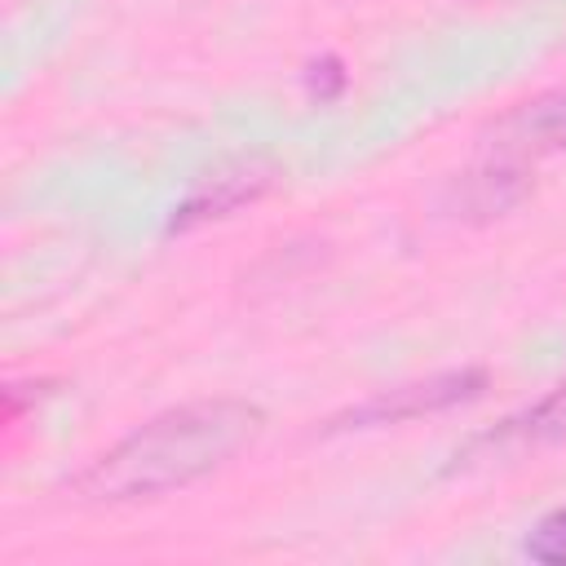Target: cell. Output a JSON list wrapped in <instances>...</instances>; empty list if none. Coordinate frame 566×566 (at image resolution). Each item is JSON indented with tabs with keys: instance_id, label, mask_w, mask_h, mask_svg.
<instances>
[{
	"instance_id": "6da1fadb",
	"label": "cell",
	"mask_w": 566,
	"mask_h": 566,
	"mask_svg": "<svg viewBox=\"0 0 566 566\" xmlns=\"http://www.w3.org/2000/svg\"><path fill=\"white\" fill-rule=\"evenodd\" d=\"M265 429V411L248 398H199L150 416L115 447L93 455L71 491L88 504H142L164 500L226 469Z\"/></svg>"
},
{
	"instance_id": "7a4b0ae2",
	"label": "cell",
	"mask_w": 566,
	"mask_h": 566,
	"mask_svg": "<svg viewBox=\"0 0 566 566\" xmlns=\"http://www.w3.org/2000/svg\"><path fill=\"white\" fill-rule=\"evenodd\" d=\"M486 385H491L486 367H451V371H438V376H424V380H407V385L380 389V394H371L367 402H358V407L332 416V420H327V433H336V429L402 424V420H416V416L451 411V407H460V402L482 398Z\"/></svg>"
},
{
	"instance_id": "3957f363",
	"label": "cell",
	"mask_w": 566,
	"mask_h": 566,
	"mask_svg": "<svg viewBox=\"0 0 566 566\" xmlns=\"http://www.w3.org/2000/svg\"><path fill=\"white\" fill-rule=\"evenodd\" d=\"M482 150L513 159V164H535L544 155H562L566 150V84L522 97L504 115H495L482 133Z\"/></svg>"
},
{
	"instance_id": "277c9868",
	"label": "cell",
	"mask_w": 566,
	"mask_h": 566,
	"mask_svg": "<svg viewBox=\"0 0 566 566\" xmlns=\"http://www.w3.org/2000/svg\"><path fill=\"white\" fill-rule=\"evenodd\" d=\"M526 195H531L526 164H513V159H500V155L482 150V159L473 168L451 177L447 208L464 221H491V217H504L509 208H517Z\"/></svg>"
},
{
	"instance_id": "5b68a950",
	"label": "cell",
	"mask_w": 566,
	"mask_h": 566,
	"mask_svg": "<svg viewBox=\"0 0 566 566\" xmlns=\"http://www.w3.org/2000/svg\"><path fill=\"white\" fill-rule=\"evenodd\" d=\"M265 190H270V172H265V168H256V164L221 168V172H212L208 181H199V186L186 195V203L172 212L168 230H195V226H203V221H221V217H230L234 208L261 199Z\"/></svg>"
},
{
	"instance_id": "8992f818",
	"label": "cell",
	"mask_w": 566,
	"mask_h": 566,
	"mask_svg": "<svg viewBox=\"0 0 566 566\" xmlns=\"http://www.w3.org/2000/svg\"><path fill=\"white\" fill-rule=\"evenodd\" d=\"M562 438H566V385H557L553 394H544L526 411L500 420V429L482 433L473 447H482V442H491V447H539V442H562Z\"/></svg>"
},
{
	"instance_id": "52a82bcc",
	"label": "cell",
	"mask_w": 566,
	"mask_h": 566,
	"mask_svg": "<svg viewBox=\"0 0 566 566\" xmlns=\"http://www.w3.org/2000/svg\"><path fill=\"white\" fill-rule=\"evenodd\" d=\"M522 553L539 566H566V504L548 509L522 539Z\"/></svg>"
},
{
	"instance_id": "ba28073f",
	"label": "cell",
	"mask_w": 566,
	"mask_h": 566,
	"mask_svg": "<svg viewBox=\"0 0 566 566\" xmlns=\"http://www.w3.org/2000/svg\"><path fill=\"white\" fill-rule=\"evenodd\" d=\"M345 88H349V71H345V62L336 53H323V57H314L305 66V93L314 102H336Z\"/></svg>"
}]
</instances>
